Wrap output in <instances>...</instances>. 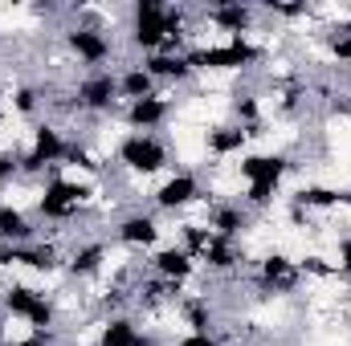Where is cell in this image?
<instances>
[{
    "label": "cell",
    "instance_id": "cell-1",
    "mask_svg": "<svg viewBox=\"0 0 351 346\" xmlns=\"http://www.w3.org/2000/svg\"><path fill=\"white\" fill-rule=\"evenodd\" d=\"M196 74H245L265 57V49L254 37H225L213 45H188L184 49Z\"/></svg>",
    "mask_w": 351,
    "mask_h": 346
},
{
    "label": "cell",
    "instance_id": "cell-2",
    "mask_svg": "<svg viewBox=\"0 0 351 346\" xmlns=\"http://www.w3.org/2000/svg\"><path fill=\"white\" fill-rule=\"evenodd\" d=\"M0 310H4V318L25 322L29 334H49L58 326V302L29 281H8L0 289Z\"/></svg>",
    "mask_w": 351,
    "mask_h": 346
},
{
    "label": "cell",
    "instance_id": "cell-3",
    "mask_svg": "<svg viewBox=\"0 0 351 346\" xmlns=\"http://www.w3.org/2000/svg\"><path fill=\"white\" fill-rule=\"evenodd\" d=\"M114 163L135 179H152V175H164L172 163V147L160 139V135H135L127 131L114 147Z\"/></svg>",
    "mask_w": 351,
    "mask_h": 346
},
{
    "label": "cell",
    "instance_id": "cell-4",
    "mask_svg": "<svg viewBox=\"0 0 351 346\" xmlns=\"http://www.w3.org/2000/svg\"><path fill=\"white\" fill-rule=\"evenodd\" d=\"M90 204V183L70 175H49L41 196H37V216L49 224H74Z\"/></svg>",
    "mask_w": 351,
    "mask_h": 346
},
{
    "label": "cell",
    "instance_id": "cell-5",
    "mask_svg": "<svg viewBox=\"0 0 351 346\" xmlns=\"http://www.w3.org/2000/svg\"><path fill=\"white\" fill-rule=\"evenodd\" d=\"M131 45L143 49V57L168 49V4L160 0H135L131 4Z\"/></svg>",
    "mask_w": 351,
    "mask_h": 346
},
{
    "label": "cell",
    "instance_id": "cell-6",
    "mask_svg": "<svg viewBox=\"0 0 351 346\" xmlns=\"http://www.w3.org/2000/svg\"><path fill=\"white\" fill-rule=\"evenodd\" d=\"M66 147H70V139H66L62 127H53V122H37L29 147L21 151V175H45L49 168L66 163Z\"/></svg>",
    "mask_w": 351,
    "mask_h": 346
},
{
    "label": "cell",
    "instance_id": "cell-7",
    "mask_svg": "<svg viewBox=\"0 0 351 346\" xmlns=\"http://www.w3.org/2000/svg\"><path fill=\"white\" fill-rule=\"evenodd\" d=\"M66 49H70V57L78 66H86V74L90 70H106V62L114 57V41H110V33L102 25H70L66 29Z\"/></svg>",
    "mask_w": 351,
    "mask_h": 346
},
{
    "label": "cell",
    "instance_id": "cell-8",
    "mask_svg": "<svg viewBox=\"0 0 351 346\" xmlns=\"http://www.w3.org/2000/svg\"><path fill=\"white\" fill-rule=\"evenodd\" d=\"M200 200H204V183H200V175L188 172V168L168 172L156 183V191H152V204H156L160 212H188V208L200 204Z\"/></svg>",
    "mask_w": 351,
    "mask_h": 346
},
{
    "label": "cell",
    "instance_id": "cell-9",
    "mask_svg": "<svg viewBox=\"0 0 351 346\" xmlns=\"http://www.w3.org/2000/svg\"><path fill=\"white\" fill-rule=\"evenodd\" d=\"M254 285H258V293H269V297H286V293H294V289L302 285L298 261L290 257V253H282V249L265 253V257L258 261V269H254Z\"/></svg>",
    "mask_w": 351,
    "mask_h": 346
},
{
    "label": "cell",
    "instance_id": "cell-10",
    "mask_svg": "<svg viewBox=\"0 0 351 346\" xmlns=\"http://www.w3.org/2000/svg\"><path fill=\"white\" fill-rule=\"evenodd\" d=\"M74 102L82 114H114L119 106V74L114 70H90L74 86Z\"/></svg>",
    "mask_w": 351,
    "mask_h": 346
},
{
    "label": "cell",
    "instance_id": "cell-11",
    "mask_svg": "<svg viewBox=\"0 0 351 346\" xmlns=\"http://www.w3.org/2000/svg\"><path fill=\"white\" fill-rule=\"evenodd\" d=\"M160 237H164V228H160V216H156V212L135 208V212H127V216L114 220V241H119L123 249H135V253L160 249Z\"/></svg>",
    "mask_w": 351,
    "mask_h": 346
},
{
    "label": "cell",
    "instance_id": "cell-12",
    "mask_svg": "<svg viewBox=\"0 0 351 346\" xmlns=\"http://www.w3.org/2000/svg\"><path fill=\"white\" fill-rule=\"evenodd\" d=\"M217 33H229V37H250L254 25H258V4H241V0H217L200 12Z\"/></svg>",
    "mask_w": 351,
    "mask_h": 346
},
{
    "label": "cell",
    "instance_id": "cell-13",
    "mask_svg": "<svg viewBox=\"0 0 351 346\" xmlns=\"http://www.w3.org/2000/svg\"><path fill=\"white\" fill-rule=\"evenodd\" d=\"M290 155L282 151H245L241 163H237V175L241 183H269V187H282V179L290 175Z\"/></svg>",
    "mask_w": 351,
    "mask_h": 346
},
{
    "label": "cell",
    "instance_id": "cell-14",
    "mask_svg": "<svg viewBox=\"0 0 351 346\" xmlns=\"http://www.w3.org/2000/svg\"><path fill=\"white\" fill-rule=\"evenodd\" d=\"M172 98L168 94H152V98H139V102H127L123 106V122L135 131V135H156L168 118H172Z\"/></svg>",
    "mask_w": 351,
    "mask_h": 346
},
{
    "label": "cell",
    "instance_id": "cell-15",
    "mask_svg": "<svg viewBox=\"0 0 351 346\" xmlns=\"http://www.w3.org/2000/svg\"><path fill=\"white\" fill-rule=\"evenodd\" d=\"M254 228V212L241 204V200H217L208 208V232L221 237V241H241L245 232Z\"/></svg>",
    "mask_w": 351,
    "mask_h": 346
},
{
    "label": "cell",
    "instance_id": "cell-16",
    "mask_svg": "<svg viewBox=\"0 0 351 346\" xmlns=\"http://www.w3.org/2000/svg\"><path fill=\"white\" fill-rule=\"evenodd\" d=\"M147 269H152L156 277H164V281H180V285H184V281L196 273V257H192L184 245H160V249H152Z\"/></svg>",
    "mask_w": 351,
    "mask_h": 346
},
{
    "label": "cell",
    "instance_id": "cell-17",
    "mask_svg": "<svg viewBox=\"0 0 351 346\" xmlns=\"http://www.w3.org/2000/svg\"><path fill=\"white\" fill-rule=\"evenodd\" d=\"M139 66H143V70H147L160 86H164V82H168V86H184V82H192V74H196L184 49H164V53H152V57H143Z\"/></svg>",
    "mask_w": 351,
    "mask_h": 346
},
{
    "label": "cell",
    "instance_id": "cell-18",
    "mask_svg": "<svg viewBox=\"0 0 351 346\" xmlns=\"http://www.w3.org/2000/svg\"><path fill=\"white\" fill-rule=\"evenodd\" d=\"M250 147V131L241 122H221V127H208L204 131V151L213 159H233V155H245Z\"/></svg>",
    "mask_w": 351,
    "mask_h": 346
},
{
    "label": "cell",
    "instance_id": "cell-19",
    "mask_svg": "<svg viewBox=\"0 0 351 346\" xmlns=\"http://www.w3.org/2000/svg\"><path fill=\"white\" fill-rule=\"evenodd\" d=\"M106 261H110L106 241H82V245H74V249L66 253V273H70L74 281H86V277H98V273L106 269Z\"/></svg>",
    "mask_w": 351,
    "mask_h": 346
},
{
    "label": "cell",
    "instance_id": "cell-20",
    "mask_svg": "<svg viewBox=\"0 0 351 346\" xmlns=\"http://www.w3.org/2000/svg\"><path fill=\"white\" fill-rule=\"evenodd\" d=\"M94 346H156V338L147 330H139V322L131 314H110L98 330V343Z\"/></svg>",
    "mask_w": 351,
    "mask_h": 346
},
{
    "label": "cell",
    "instance_id": "cell-21",
    "mask_svg": "<svg viewBox=\"0 0 351 346\" xmlns=\"http://www.w3.org/2000/svg\"><path fill=\"white\" fill-rule=\"evenodd\" d=\"M294 208L302 212H331V208H348L351 191H339V187H323V183H302L294 196H290Z\"/></svg>",
    "mask_w": 351,
    "mask_h": 346
},
{
    "label": "cell",
    "instance_id": "cell-22",
    "mask_svg": "<svg viewBox=\"0 0 351 346\" xmlns=\"http://www.w3.org/2000/svg\"><path fill=\"white\" fill-rule=\"evenodd\" d=\"M196 265H204L208 273H237V269L245 265V249H241L237 241H221V237H213V241L204 245V253L196 257Z\"/></svg>",
    "mask_w": 351,
    "mask_h": 346
},
{
    "label": "cell",
    "instance_id": "cell-23",
    "mask_svg": "<svg viewBox=\"0 0 351 346\" xmlns=\"http://www.w3.org/2000/svg\"><path fill=\"white\" fill-rule=\"evenodd\" d=\"M29 241H37L29 212L16 204H0V245H29Z\"/></svg>",
    "mask_w": 351,
    "mask_h": 346
},
{
    "label": "cell",
    "instance_id": "cell-24",
    "mask_svg": "<svg viewBox=\"0 0 351 346\" xmlns=\"http://www.w3.org/2000/svg\"><path fill=\"white\" fill-rule=\"evenodd\" d=\"M180 318L188 326V334H213V302L208 293H184L180 297Z\"/></svg>",
    "mask_w": 351,
    "mask_h": 346
},
{
    "label": "cell",
    "instance_id": "cell-25",
    "mask_svg": "<svg viewBox=\"0 0 351 346\" xmlns=\"http://www.w3.org/2000/svg\"><path fill=\"white\" fill-rule=\"evenodd\" d=\"M152 94H160V82L143 66H123L119 70V102H139V98H152Z\"/></svg>",
    "mask_w": 351,
    "mask_h": 346
},
{
    "label": "cell",
    "instance_id": "cell-26",
    "mask_svg": "<svg viewBox=\"0 0 351 346\" xmlns=\"http://www.w3.org/2000/svg\"><path fill=\"white\" fill-rule=\"evenodd\" d=\"M8 106L21 118H37L41 106H45V90L33 86V82H21V86H12V94H8Z\"/></svg>",
    "mask_w": 351,
    "mask_h": 346
},
{
    "label": "cell",
    "instance_id": "cell-27",
    "mask_svg": "<svg viewBox=\"0 0 351 346\" xmlns=\"http://www.w3.org/2000/svg\"><path fill=\"white\" fill-rule=\"evenodd\" d=\"M274 200H278V187H269V183H245V191H241V204L250 212H265Z\"/></svg>",
    "mask_w": 351,
    "mask_h": 346
},
{
    "label": "cell",
    "instance_id": "cell-28",
    "mask_svg": "<svg viewBox=\"0 0 351 346\" xmlns=\"http://www.w3.org/2000/svg\"><path fill=\"white\" fill-rule=\"evenodd\" d=\"M298 273H302V277H319V281H327V277H339L335 261L319 257V253H306V257H298Z\"/></svg>",
    "mask_w": 351,
    "mask_h": 346
},
{
    "label": "cell",
    "instance_id": "cell-29",
    "mask_svg": "<svg viewBox=\"0 0 351 346\" xmlns=\"http://www.w3.org/2000/svg\"><path fill=\"white\" fill-rule=\"evenodd\" d=\"M208 241H213V232H208V224H184V228H180V245H184V249H188L192 257H200Z\"/></svg>",
    "mask_w": 351,
    "mask_h": 346
},
{
    "label": "cell",
    "instance_id": "cell-30",
    "mask_svg": "<svg viewBox=\"0 0 351 346\" xmlns=\"http://www.w3.org/2000/svg\"><path fill=\"white\" fill-rule=\"evenodd\" d=\"M258 12H265V16H278V21H302V16H311V4H286V0H269V4H262Z\"/></svg>",
    "mask_w": 351,
    "mask_h": 346
},
{
    "label": "cell",
    "instance_id": "cell-31",
    "mask_svg": "<svg viewBox=\"0 0 351 346\" xmlns=\"http://www.w3.org/2000/svg\"><path fill=\"white\" fill-rule=\"evenodd\" d=\"M327 53H331V62H339V66H351V29H335L331 37H327Z\"/></svg>",
    "mask_w": 351,
    "mask_h": 346
},
{
    "label": "cell",
    "instance_id": "cell-32",
    "mask_svg": "<svg viewBox=\"0 0 351 346\" xmlns=\"http://www.w3.org/2000/svg\"><path fill=\"white\" fill-rule=\"evenodd\" d=\"M12 179H21V151L16 147H0V187H8Z\"/></svg>",
    "mask_w": 351,
    "mask_h": 346
},
{
    "label": "cell",
    "instance_id": "cell-33",
    "mask_svg": "<svg viewBox=\"0 0 351 346\" xmlns=\"http://www.w3.org/2000/svg\"><path fill=\"white\" fill-rule=\"evenodd\" d=\"M66 168H82V172H98V159L86 143H70L66 147Z\"/></svg>",
    "mask_w": 351,
    "mask_h": 346
},
{
    "label": "cell",
    "instance_id": "cell-34",
    "mask_svg": "<svg viewBox=\"0 0 351 346\" xmlns=\"http://www.w3.org/2000/svg\"><path fill=\"white\" fill-rule=\"evenodd\" d=\"M335 269H339V277L351 281V232L339 241V249H335Z\"/></svg>",
    "mask_w": 351,
    "mask_h": 346
},
{
    "label": "cell",
    "instance_id": "cell-35",
    "mask_svg": "<svg viewBox=\"0 0 351 346\" xmlns=\"http://www.w3.org/2000/svg\"><path fill=\"white\" fill-rule=\"evenodd\" d=\"M176 346H225L217 334H184Z\"/></svg>",
    "mask_w": 351,
    "mask_h": 346
},
{
    "label": "cell",
    "instance_id": "cell-36",
    "mask_svg": "<svg viewBox=\"0 0 351 346\" xmlns=\"http://www.w3.org/2000/svg\"><path fill=\"white\" fill-rule=\"evenodd\" d=\"M21 346H58V334H53V330H49V334H29Z\"/></svg>",
    "mask_w": 351,
    "mask_h": 346
},
{
    "label": "cell",
    "instance_id": "cell-37",
    "mask_svg": "<svg viewBox=\"0 0 351 346\" xmlns=\"http://www.w3.org/2000/svg\"><path fill=\"white\" fill-rule=\"evenodd\" d=\"M0 346H8V322H4V314H0Z\"/></svg>",
    "mask_w": 351,
    "mask_h": 346
},
{
    "label": "cell",
    "instance_id": "cell-38",
    "mask_svg": "<svg viewBox=\"0 0 351 346\" xmlns=\"http://www.w3.org/2000/svg\"><path fill=\"white\" fill-rule=\"evenodd\" d=\"M348 302H351V281H348Z\"/></svg>",
    "mask_w": 351,
    "mask_h": 346
},
{
    "label": "cell",
    "instance_id": "cell-39",
    "mask_svg": "<svg viewBox=\"0 0 351 346\" xmlns=\"http://www.w3.org/2000/svg\"><path fill=\"white\" fill-rule=\"evenodd\" d=\"M348 29H351V25H348Z\"/></svg>",
    "mask_w": 351,
    "mask_h": 346
}]
</instances>
